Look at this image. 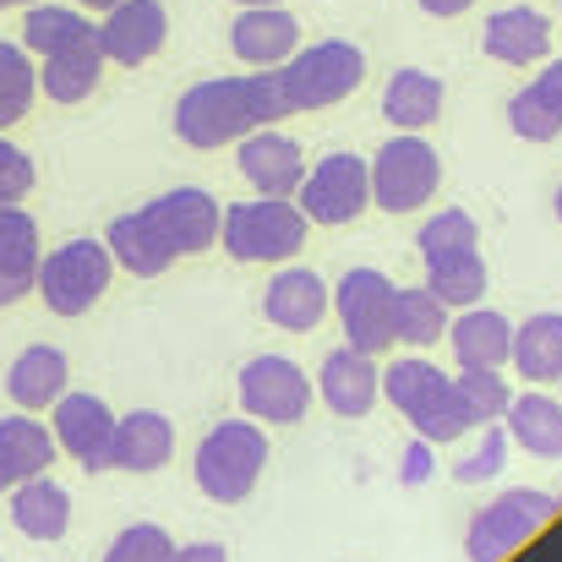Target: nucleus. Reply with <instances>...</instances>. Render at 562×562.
<instances>
[{
	"instance_id": "nucleus-1",
	"label": "nucleus",
	"mask_w": 562,
	"mask_h": 562,
	"mask_svg": "<svg viewBox=\"0 0 562 562\" xmlns=\"http://www.w3.org/2000/svg\"><path fill=\"white\" fill-rule=\"evenodd\" d=\"M284 115H290V99H284L279 71L202 77L176 99V137L196 154H213V148L246 143L251 132H262V126H273Z\"/></svg>"
},
{
	"instance_id": "nucleus-2",
	"label": "nucleus",
	"mask_w": 562,
	"mask_h": 562,
	"mask_svg": "<svg viewBox=\"0 0 562 562\" xmlns=\"http://www.w3.org/2000/svg\"><path fill=\"white\" fill-rule=\"evenodd\" d=\"M382 398L415 426V437H426V442H437V448H448V442H459L464 431H475V420H470V409H464V398H459V382L442 372V367H431L426 356L393 361V367L382 372Z\"/></svg>"
},
{
	"instance_id": "nucleus-3",
	"label": "nucleus",
	"mask_w": 562,
	"mask_h": 562,
	"mask_svg": "<svg viewBox=\"0 0 562 562\" xmlns=\"http://www.w3.org/2000/svg\"><path fill=\"white\" fill-rule=\"evenodd\" d=\"M262 470H268V431L251 415L207 426V437L191 453V475L207 503H246L257 492Z\"/></svg>"
},
{
	"instance_id": "nucleus-4",
	"label": "nucleus",
	"mask_w": 562,
	"mask_h": 562,
	"mask_svg": "<svg viewBox=\"0 0 562 562\" xmlns=\"http://www.w3.org/2000/svg\"><path fill=\"white\" fill-rule=\"evenodd\" d=\"M312 218L301 213L295 196H246L224 207V235L218 246L246 262V268H268V262H290L306 246Z\"/></svg>"
},
{
	"instance_id": "nucleus-5",
	"label": "nucleus",
	"mask_w": 562,
	"mask_h": 562,
	"mask_svg": "<svg viewBox=\"0 0 562 562\" xmlns=\"http://www.w3.org/2000/svg\"><path fill=\"white\" fill-rule=\"evenodd\" d=\"M110 279H115V257H110L104 235H77V240L44 251L38 301L49 317H82L110 295Z\"/></svg>"
},
{
	"instance_id": "nucleus-6",
	"label": "nucleus",
	"mask_w": 562,
	"mask_h": 562,
	"mask_svg": "<svg viewBox=\"0 0 562 562\" xmlns=\"http://www.w3.org/2000/svg\"><path fill=\"white\" fill-rule=\"evenodd\" d=\"M279 82H284L290 115H295V110H334V104H345V99L367 82V49L350 44V38L301 44L295 60L279 66Z\"/></svg>"
},
{
	"instance_id": "nucleus-7",
	"label": "nucleus",
	"mask_w": 562,
	"mask_h": 562,
	"mask_svg": "<svg viewBox=\"0 0 562 562\" xmlns=\"http://www.w3.org/2000/svg\"><path fill=\"white\" fill-rule=\"evenodd\" d=\"M442 187V159L420 132H393L372 154V207L382 213H415Z\"/></svg>"
},
{
	"instance_id": "nucleus-8",
	"label": "nucleus",
	"mask_w": 562,
	"mask_h": 562,
	"mask_svg": "<svg viewBox=\"0 0 562 562\" xmlns=\"http://www.w3.org/2000/svg\"><path fill=\"white\" fill-rule=\"evenodd\" d=\"M334 317L345 328V345L382 356L398 345V284L382 268H350L334 284Z\"/></svg>"
},
{
	"instance_id": "nucleus-9",
	"label": "nucleus",
	"mask_w": 562,
	"mask_h": 562,
	"mask_svg": "<svg viewBox=\"0 0 562 562\" xmlns=\"http://www.w3.org/2000/svg\"><path fill=\"white\" fill-rule=\"evenodd\" d=\"M562 503L552 492H536V486H508L503 497H492L475 519H470V530H464V558L470 562H503L514 558L552 514H558Z\"/></svg>"
},
{
	"instance_id": "nucleus-10",
	"label": "nucleus",
	"mask_w": 562,
	"mask_h": 562,
	"mask_svg": "<svg viewBox=\"0 0 562 562\" xmlns=\"http://www.w3.org/2000/svg\"><path fill=\"white\" fill-rule=\"evenodd\" d=\"M295 202H301V213H306L312 224H323V229L356 224V218L372 207V159L345 154V148H339V154H323V159L306 170Z\"/></svg>"
},
{
	"instance_id": "nucleus-11",
	"label": "nucleus",
	"mask_w": 562,
	"mask_h": 562,
	"mask_svg": "<svg viewBox=\"0 0 562 562\" xmlns=\"http://www.w3.org/2000/svg\"><path fill=\"white\" fill-rule=\"evenodd\" d=\"M235 393H240V409L262 426H295L312 409V376L290 356H251L235 376Z\"/></svg>"
},
{
	"instance_id": "nucleus-12",
	"label": "nucleus",
	"mask_w": 562,
	"mask_h": 562,
	"mask_svg": "<svg viewBox=\"0 0 562 562\" xmlns=\"http://www.w3.org/2000/svg\"><path fill=\"white\" fill-rule=\"evenodd\" d=\"M143 213H148V224L159 229V240L176 251V262L213 251L218 235H224V207H218L213 191H202V187L159 191L154 202H143Z\"/></svg>"
},
{
	"instance_id": "nucleus-13",
	"label": "nucleus",
	"mask_w": 562,
	"mask_h": 562,
	"mask_svg": "<svg viewBox=\"0 0 562 562\" xmlns=\"http://www.w3.org/2000/svg\"><path fill=\"white\" fill-rule=\"evenodd\" d=\"M115 420H121V415H115L99 393H66V398L49 409V431H55L60 453H71L88 475H104V470H110Z\"/></svg>"
},
{
	"instance_id": "nucleus-14",
	"label": "nucleus",
	"mask_w": 562,
	"mask_h": 562,
	"mask_svg": "<svg viewBox=\"0 0 562 562\" xmlns=\"http://www.w3.org/2000/svg\"><path fill=\"white\" fill-rule=\"evenodd\" d=\"M165 44H170V11H165V0H121V5L104 11V22H99V49H104L110 66L137 71V66H148Z\"/></svg>"
},
{
	"instance_id": "nucleus-15",
	"label": "nucleus",
	"mask_w": 562,
	"mask_h": 562,
	"mask_svg": "<svg viewBox=\"0 0 562 562\" xmlns=\"http://www.w3.org/2000/svg\"><path fill=\"white\" fill-rule=\"evenodd\" d=\"M235 170L246 176V187L257 196H295L306 181V154L290 132L262 126L246 143H235Z\"/></svg>"
},
{
	"instance_id": "nucleus-16",
	"label": "nucleus",
	"mask_w": 562,
	"mask_h": 562,
	"mask_svg": "<svg viewBox=\"0 0 562 562\" xmlns=\"http://www.w3.org/2000/svg\"><path fill=\"white\" fill-rule=\"evenodd\" d=\"M229 49L251 71H279L301 49V22L284 5H240V16L229 22Z\"/></svg>"
},
{
	"instance_id": "nucleus-17",
	"label": "nucleus",
	"mask_w": 562,
	"mask_h": 562,
	"mask_svg": "<svg viewBox=\"0 0 562 562\" xmlns=\"http://www.w3.org/2000/svg\"><path fill=\"white\" fill-rule=\"evenodd\" d=\"M328 312H334V290H328V279L317 268L284 262L268 279V290H262V317L273 328H284V334H312V328H323Z\"/></svg>"
},
{
	"instance_id": "nucleus-18",
	"label": "nucleus",
	"mask_w": 562,
	"mask_h": 562,
	"mask_svg": "<svg viewBox=\"0 0 562 562\" xmlns=\"http://www.w3.org/2000/svg\"><path fill=\"white\" fill-rule=\"evenodd\" d=\"M317 398L339 415V420H367L382 398V367L376 356L356 350V345H339L323 356V372H317Z\"/></svg>"
},
{
	"instance_id": "nucleus-19",
	"label": "nucleus",
	"mask_w": 562,
	"mask_h": 562,
	"mask_svg": "<svg viewBox=\"0 0 562 562\" xmlns=\"http://www.w3.org/2000/svg\"><path fill=\"white\" fill-rule=\"evenodd\" d=\"M481 49L497 66H541V60H552V22L536 5H503L486 16Z\"/></svg>"
},
{
	"instance_id": "nucleus-20",
	"label": "nucleus",
	"mask_w": 562,
	"mask_h": 562,
	"mask_svg": "<svg viewBox=\"0 0 562 562\" xmlns=\"http://www.w3.org/2000/svg\"><path fill=\"white\" fill-rule=\"evenodd\" d=\"M459 372H503L514 367V323L497 306H464L448 328Z\"/></svg>"
},
{
	"instance_id": "nucleus-21",
	"label": "nucleus",
	"mask_w": 562,
	"mask_h": 562,
	"mask_svg": "<svg viewBox=\"0 0 562 562\" xmlns=\"http://www.w3.org/2000/svg\"><path fill=\"white\" fill-rule=\"evenodd\" d=\"M55 453H60V442H55V431L38 415H27V409L5 415L0 420V497L16 492L33 475H49Z\"/></svg>"
},
{
	"instance_id": "nucleus-22",
	"label": "nucleus",
	"mask_w": 562,
	"mask_h": 562,
	"mask_svg": "<svg viewBox=\"0 0 562 562\" xmlns=\"http://www.w3.org/2000/svg\"><path fill=\"white\" fill-rule=\"evenodd\" d=\"M5 393L16 409L38 415V409H55L66 393H71V361L66 350L55 345H27L11 367H5Z\"/></svg>"
},
{
	"instance_id": "nucleus-23",
	"label": "nucleus",
	"mask_w": 562,
	"mask_h": 562,
	"mask_svg": "<svg viewBox=\"0 0 562 562\" xmlns=\"http://www.w3.org/2000/svg\"><path fill=\"white\" fill-rule=\"evenodd\" d=\"M176 453V426L165 409H132L115 420V448H110V470L126 475H154L165 470Z\"/></svg>"
},
{
	"instance_id": "nucleus-24",
	"label": "nucleus",
	"mask_w": 562,
	"mask_h": 562,
	"mask_svg": "<svg viewBox=\"0 0 562 562\" xmlns=\"http://www.w3.org/2000/svg\"><path fill=\"white\" fill-rule=\"evenodd\" d=\"M38 262H44L38 218L16 202L0 218V306H16L22 295H38Z\"/></svg>"
},
{
	"instance_id": "nucleus-25",
	"label": "nucleus",
	"mask_w": 562,
	"mask_h": 562,
	"mask_svg": "<svg viewBox=\"0 0 562 562\" xmlns=\"http://www.w3.org/2000/svg\"><path fill=\"white\" fill-rule=\"evenodd\" d=\"M508 132L519 143H558L562 137V60H547L508 99Z\"/></svg>"
},
{
	"instance_id": "nucleus-26",
	"label": "nucleus",
	"mask_w": 562,
	"mask_h": 562,
	"mask_svg": "<svg viewBox=\"0 0 562 562\" xmlns=\"http://www.w3.org/2000/svg\"><path fill=\"white\" fill-rule=\"evenodd\" d=\"M442 99H448L442 77H431L420 66H398L382 82V121L393 132H426V126L442 121Z\"/></svg>"
},
{
	"instance_id": "nucleus-27",
	"label": "nucleus",
	"mask_w": 562,
	"mask_h": 562,
	"mask_svg": "<svg viewBox=\"0 0 562 562\" xmlns=\"http://www.w3.org/2000/svg\"><path fill=\"white\" fill-rule=\"evenodd\" d=\"M426 262V290L448 306V312H464V306H481L486 301V284H492V273H486V257H481V246H459V251H431V257H420Z\"/></svg>"
},
{
	"instance_id": "nucleus-28",
	"label": "nucleus",
	"mask_w": 562,
	"mask_h": 562,
	"mask_svg": "<svg viewBox=\"0 0 562 562\" xmlns=\"http://www.w3.org/2000/svg\"><path fill=\"white\" fill-rule=\"evenodd\" d=\"M11 525L27 536V541H60L71 530V492L55 481V475H33L11 492Z\"/></svg>"
},
{
	"instance_id": "nucleus-29",
	"label": "nucleus",
	"mask_w": 562,
	"mask_h": 562,
	"mask_svg": "<svg viewBox=\"0 0 562 562\" xmlns=\"http://www.w3.org/2000/svg\"><path fill=\"white\" fill-rule=\"evenodd\" d=\"M22 44H27V55H66V49H88V44H99V22L82 11V5H27V16H22Z\"/></svg>"
},
{
	"instance_id": "nucleus-30",
	"label": "nucleus",
	"mask_w": 562,
	"mask_h": 562,
	"mask_svg": "<svg viewBox=\"0 0 562 562\" xmlns=\"http://www.w3.org/2000/svg\"><path fill=\"white\" fill-rule=\"evenodd\" d=\"M104 246H110L115 268H126L132 279H159V273H170V268H176V251L159 240V229L148 224V213H143V207H137V213L110 218Z\"/></svg>"
},
{
	"instance_id": "nucleus-31",
	"label": "nucleus",
	"mask_w": 562,
	"mask_h": 562,
	"mask_svg": "<svg viewBox=\"0 0 562 562\" xmlns=\"http://www.w3.org/2000/svg\"><path fill=\"white\" fill-rule=\"evenodd\" d=\"M514 448H525L530 459H562V398L530 387V393H514L508 415H503Z\"/></svg>"
},
{
	"instance_id": "nucleus-32",
	"label": "nucleus",
	"mask_w": 562,
	"mask_h": 562,
	"mask_svg": "<svg viewBox=\"0 0 562 562\" xmlns=\"http://www.w3.org/2000/svg\"><path fill=\"white\" fill-rule=\"evenodd\" d=\"M104 49L88 44V49H66V55H44L38 60V93L49 104H82L93 99V88L104 82Z\"/></svg>"
},
{
	"instance_id": "nucleus-33",
	"label": "nucleus",
	"mask_w": 562,
	"mask_h": 562,
	"mask_svg": "<svg viewBox=\"0 0 562 562\" xmlns=\"http://www.w3.org/2000/svg\"><path fill=\"white\" fill-rule=\"evenodd\" d=\"M514 372L525 382H562V312H536L514 328Z\"/></svg>"
},
{
	"instance_id": "nucleus-34",
	"label": "nucleus",
	"mask_w": 562,
	"mask_h": 562,
	"mask_svg": "<svg viewBox=\"0 0 562 562\" xmlns=\"http://www.w3.org/2000/svg\"><path fill=\"white\" fill-rule=\"evenodd\" d=\"M448 328H453V312H448L426 284L398 290V345H409V350H431V345L448 339Z\"/></svg>"
},
{
	"instance_id": "nucleus-35",
	"label": "nucleus",
	"mask_w": 562,
	"mask_h": 562,
	"mask_svg": "<svg viewBox=\"0 0 562 562\" xmlns=\"http://www.w3.org/2000/svg\"><path fill=\"white\" fill-rule=\"evenodd\" d=\"M33 99H38V66H33L27 44H5L0 38V132L27 121Z\"/></svg>"
},
{
	"instance_id": "nucleus-36",
	"label": "nucleus",
	"mask_w": 562,
	"mask_h": 562,
	"mask_svg": "<svg viewBox=\"0 0 562 562\" xmlns=\"http://www.w3.org/2000/svg\"><path fill=\"white\" fill-rule=\"evenodd\" d=\"M453 382H459V398H464L475 431H481V426H497V420L508 415V404H514V387H508L503 372H459Z\"/></svg>"
},
{
	"instance_id": "nucleus-37",
	"label": "nucleus",
	"mask_w": 562,
	"mask_h": 562,
	"mask_svg": "<svg viewBox=\"0 0 562 562\" xmlns=\"http://www.w3.org/2000/svg\"><path fill=\"white\" fill-rule=\"evenodd\" d=\"M508 442H514V437H508L503 420H497V426H481V442L453 464V481H459V486H486V481H497L503 464H508Z\"/></svg>"
},
{
	"instance_id": "nucleus-38",
	"label": "nucleus",
	"mask_w": 562,
	"mask_h": 562,
	"mask_svg": "<svg viewBox=\"0 0 562 562\" xmlns=\"http://www.w3.org/2000/svg\"><path fill=\"white\" fill-rule=\"evenodd\" d=\"M415 246H420V257H431V251H459V246H481V224H475L464 207H437V213L415 229Z\"/></svg>"
},
{
	"instance_id": "nucleus-39",
	"label": "nucleus",
	"mask_w": 562,
	"mask_h": 562,
	"mask_svg": "<svg viewBox=\"0 0 562 562\" xmlns=\"http://www.w3.org/2000/svg\"><path fill=\"white\" fill-rule=\"evenodd\" d=\"M176 541H170V530L165 525H126L115 541H110V552L104 562H176Z\"/></svg>"
},
{
	"instance_id": "nucleus-40",
	"label": "nucleus",
	"mask_w": 562,
	"mask_h": 562,
	"mask_svg": "<svg viewBox=\"0 0 562 562\" xmlns=\"http://www.w3.org/2000/svg\"><path fill=\"white\" fill-rule=\"evenodd\" d=\"M38 187V170H33V159L0 132V196H11V202H27V191Z\"/></svg>"
},
{
	"instance_id": "nucleus-41",
	"label": "nucleus",
	"mask_w": 562,
	"mask_h": 562,
	"mask_svg": "<svg viewBox=\"0 0 562 562\" xmlns=\"http://www.w3.org/2000/svg\"><path fill=\"white\" fill-rule=\"evenodd\" d=\"M431 470H437V442L415 437V442L404 448V459H398V486H426Z\"/></svg>"
},
{
	"instance_id": "nucleus-42",
	"label": "nucleus",
	"mask_w": 562,
	"mask_h": 562,
	"mask_svg": "<svg viewBox=\"0 0 562 562\" xmlns=\"http://www.w3.org/2000/svg\"><path fill=\"white\" fill-rule=\"evenodd\" d=\"M176 562H229V552H224L218 541H191V547L176 552Z\"/></svg>"
},
{
	"instance_id": "nucleus-43",
	"label": "nucleus",
	"mask_w": 562,
	"mask_h": 562,
	"mask_svg": "<svg viewBox=\"0 0 562 562\" xmlns=\"http://www.w3.org/2000/svg\"><path fill=\"white\" fill-rule=\"evenodd\" d=\"M415 5H420L426 16H437V22H448V16H464V11H470L475 0H415Z\"/></svg>"
},
{
	"instance_id": "nucleus-44",
	"label": "nucleus",
	"mask_w": 562,
	"mask_h": 562,
	"mask_svg": "<svg viewBox=\"0 0 562 562\" xmlns=\"http://www.w3.org/2000/svg\"><path fill=\"white\" fill-rule=\"evenodd\" d=\"M77 5H82V11H115L121 0H77Z\"/></svg>"
},
{
	"instance_id": "nucleus-45",
	"label": "nucleus",
	"mask_w": 562,
	"mask_h": 562,
	"mask_svg": "<svg viewBox=\"0 0 562 562\" xmlns=\"http://www.w3.org/2000/svg\"><path fill=\"white\" fill-rule=\"evenodd\" d=\"M235 5H284V0H235Z\"/></svg>"
},
{
	"instance_id": "nucleus-46",
	"label": "nucleus",
	"mask_w": 562,
	"mask_h": 562,
	"mask_svg": "<svg viewBox=\"0 0 562 562\" xmlns=\"http://www.w3.org/2000/svg\"><path fill=\"white\" fill-rule=\"evenodd\" d=\"M552 213H558V224H562V187H558V196H552Z\"/></svg>"
},
{
	"instance_id": "nucleus-47",
	"label": "nucleus",
	"mask_w": 562,
	"mask_h": 562,
	"mask_svg": "<svg viewBox=\"0 0 562 562\" xmlns=\"http://www.w3.org/2000/svg\"><path fill=\"white\" fill-rule=\"evenodd\" d=\"M11 207H16V202H11V196H0V218H5V213H11Z\"/></svg>"
},
{
	"instance_id": "nucleus-48",
	"label": "nucleus",
	"mask_w": 562,
	"mask_h": 562,
	"mask_svg": "<svg viewBox=\"0 0 562 562\" xmlns=\"http://www.w3.org/2000/svg\"><path fill=\"white\" fill-rule=\"evenodd\" d=\"M0 5H33V0H0Z\"/></svg>"
},
{
	"instance_id": "nucleus-49",
	"label": "nucleus",
	"mask_w": 562,
	"mask_h": 562,
	"mask_svg": "<svg viewBox=\"0 0 562 562\" xmlns=\"http://www.w3.org/2000/svg\"><path fill=\"white\" fill-rule=\"evenodd\" d=\"M558 503H562V497H558Z\"/></svg>"
}]
</instances>
